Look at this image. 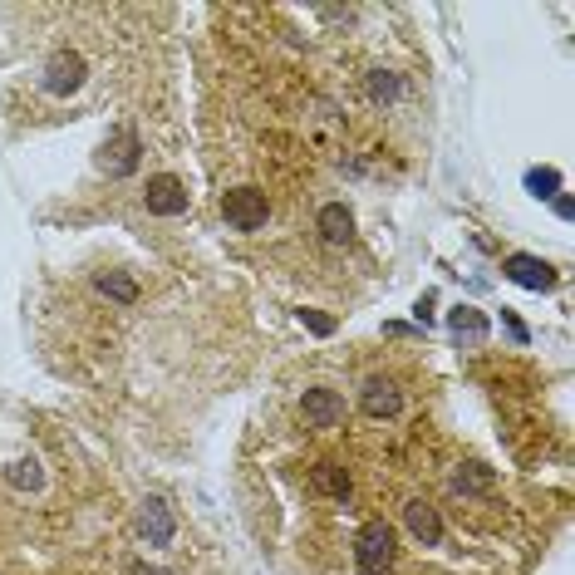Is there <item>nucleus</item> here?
<instances>
[{"label": "nucleus", "mask_w": 575, "mask_h": 575, "mask_svg": "<svg viewBox=\"0 0 575 575\" xmlns=\"http://www.w3.org/2000/svg\"><path fill=\"white\" fill-rule=\"evenodd\" d=\"M394 556H399V536H394V526H389V521H364L359 536H354V561H359V571L364 575H389Z\"/></svg>", "instance_id": "obj_1"}, {"label": "nucleus", "mask_w": 575, "mask_h": 575, "mask_svg": "<svg viewBox=\"0 0 575 575\" xmlns=\"http://www.w3.org/2000/svg\"><path fill=\"white\" fill-rule=\"evenodd\" d=\"M222 217L236 231H261L266 217H271V202H266L261 187H231L227 197H222Z\"/></svg>", "instance_id": "obj_2"}, {"label": "nucleus", "mask_w": 575, "mask_h": 575, "mask_svg": "<svg viewBox=\"0 0 575 575\" xmlns=\"http://www.w3.org/2000/svg\"><path fill=\"white\" fill-rule=\"evenodd\" d=\"M84 74H89L84 55L59 50V55H50V64H45V89H50L55 99H69V94H79V89H84Z\"/></svg>", "instance_id": "obj_3"}, {"label": "nucleus", "mask_w": 575, "mask_h": 575, "mask_svg": "<svg viewBox=\"0 0 575 575\" xmlns=\"http://www.w3.org/2000/svg\"><path fill=\"white\" fill-rule=\"evenodd\" d=\"M143 202H148L153 217H182V212H187V187H182L173 173H158V177H148Z\"/></svg>", "instance_id": "obj_4"}, {"label": "nucleus", "mask_w": 575, "mask_h": 575, "mask_svg": "<svg viewBox=\"0 0 575 575\" xmlns=\"http://www.w3.org/2000/svg\"><path fill=\"white\" fill-rule=\"evenodd\" d=\"M138 153H143V148H138V133H133V128H118L114 138L99 148V168L109 177H128L138 168Z\"/></svg>", "instance_id": "obj_5"}, {"label": "nucleus", "mask_w": 575, "mask_h": 575, "mask_svg": "<svg viewBox=\"0 0 575 575\" xmlns=\"http://www.w3.org/2000/svg\"><path fill=\"white\" fill-rule=\"evenodd\" d=\"M300 413H305L310 428H340V423H345V399H340L335 389H305Z\"/></svg>", "instance_id": "obj_6"}, {"label": "nucleus", "mask_w": 575, "mask_h": 575, "mask_svg": "<svg viewBox=\"0 0 575 575\" xmlns=\"http://www.w3.org/2000/svg\"><path fill=\"white\" fill-rule=\"evenodd\" d=\"M359 403H364V413L369 418H394L403 408V394H399V384L394 379H364V389H359Z\"/></svg>", "instance_id": "obj_7"}, {"label": "nucleus", "mask_w": 575, "mask_h": 575, "mask_svg": "<svg viewBox=\"0 0 575 575\" xmlns=\"http://www.w3.org/2000/svg\"><path fill=\"white\" fill-rule=\"evenodd\" d=\"M502 271H507V281H517V286H526V290H551L556 286V271L541 261V256H507L502 261Z\"/></svg>", "instance_id": "obj_8"}, {"label": "nucleus", "mask_w": 575, "mask_h": 575, "mask_svg": "<svg viewBox=\"0 0 575 575\" xmlns=\"http://www.w3.org/2000/svg\"><path fill=\"white\" fill-rule=\"evenodd\" d=\"M138 531L148 536V546H168L173 541V512H168V502L163 497H148L143 502V512H138Z\"/></svg>", "instance_id": "obj_9"}, {"label": "nucleus", "mask_w": 575, "mask_h": 575, "mask_svg": "<svg viewBox=\"0 0 575 575\" xmlns=\"http://www.w3.org/2000/svg\"><path fill=\"white\" fill-rule=\"evenodd\" d=\"M320 236L330 241V246H349L354 241V212H349L345 202H330V207H320Z\"/></svg>", "instance_id": "obj_10"}, {"label": "nucleus", "mask_w": 575, "mask_h": 575, "mask_svg": "<svg viewBox=\"0 0 575 575\" xmlns=\"http://www.w3.org/2000/svg\"><path fill=\"white\" fill-rule=\"evenodd\" d=\"M403 521H408V531H413L423 546H438V541H443V521H438V512H433L428 502H408V507H403Z\"/></svg>", "instance_id": "obj_11"}, {"label": "nucleus", "mask_w": 575, "mask_h": 575, "mask_svg": "<svg viewBox=\"0 0 575 575\" xmlns=\"http://www.w3.org/2000/svg\"><path fill=\"white\" fill-rule=\"evenodd\" d=\"M310 487L325 492V497H335V502H345L349 497V472L340 467V462H320V467L310 472Z\"/></svg>", "instance_id": "obj_12"}, {"label": "nucleus", "mask_w": 575, "mask_h": 575, "mask_svg": "<svg viewBox=\"0 0 575 575\" xmlns=\"http://www.w3.org/2000/svg\"><path fill=\"white\" fill-rule=\"evenodd\" d=\"M448 330H453L458 340H482V335H487V315L472 310V305H458V310L448 315Z\"/></svg>", "instance_id": "obj_13"}, {"label": "nucleus", "mask_w": 575, "mask_h": 575, "mask_svg": "<svg viewBox=\"0 0 575 575\" xmlns=\"http://www.w3.org/2000/svg\"><path fill=\"white\" fill-rule=\"evenodd\" d=\"M492 467H482V462H467L453 472V492H492Z\"/></svg>", "instance_id": "obj_14"}, {"label": "nucleus", "mask_w": 575, "mask_h": 575, "mask_svg": "<svg viewBox=\"0 0 575 575\" xmlns=\"http://www.w3.org/2000/svg\"><path fill=\"white\" fill-rule=\"evenodd\" d=\"M5 482H10L15 492H35V487L45 482V472H40V462H35V458H20V462H10V467H5Z\"/></svg>", "instance_id": "obj_15"}, {"label": "nucleus", "mask_w": 575, "mask_h": 575, "mask_svg": "<svg viewBox=\"0 0 575 575\" xmlns=\"http://www.w3.org/2000/svg\"><path fill=\"white\" fill-rule=\"evenodd\" d=\"M94 286L104 290L109 300H118V305H133V300H138V281H128L123 271H104V276H99Z\"/></svg>", "instance_id": "obj_16"}, {"label": "nucleus", "mask_w": 575, "mask_h": 575, "mask_svg": "<svg viewBox=\"0 0 575 575\" xmlns=\"http://www.w3.org/2000/svg\"><path fill=\"white\" fill-rule=\"evenodd\" d=\"M526 192H531V197H556V192H561V173H556V168H531V173H526Z\"/></svg>", "instance_id": "obj_17"}, {"label": "nucleus", "mask_w": 575, "mask_h": 575, "mask_svg": "<svg viewBox=\"0 0 575 575\" xmlns=\"http://www.w3.org/2000/svg\"><path fill=\"white\" fill-rule=\"evenodd\" d=\"M369 94H374L379 104H389V99H399V79L379 69V74H369Z\"/></svg>", "instance_id": "obj_18"}, {"label": "nucleus", "mask_w": 575, "mask_h": 575, "mask_svg": "<svg viewBox=\"0 0 575 575\" xmlns=\"http://www.w3.org/2000/svg\"><path fill=\"white\" fill-rule=\"evenodd\" d=\"M300 325H305L310 335H335V320L320 315V310H300Z\"/></svg>", "instance_id": "obj_19"}, {"label": "nucleus", "mask_w": 575, "mask_h": 575, "mask_svg": "<svg viewBox=\"0 0 575 575\" xmlns=\"http://www.w3.org/2000/svg\"><path fill=\"white\" fill-rule=\"evenodd\" d=\"M413 315H418V325H433V295H423V300H418V310H413Z\"/></svg>", "instance_id": "obj_20"}, {"label": "nucleus", "mask_w": 575, "mask_h": 575, "mask_svg": "<svg viewBox=\"0 0 575 575\" xmlns=\"http://www.w3.org/2000/svg\"><path fill=\"white\" fill-rule=\"evenodd\" d=\"M133 575H163V571H148V566H133Z\"/></svg>", "instance_id": "obj_21"}]
</instances>
